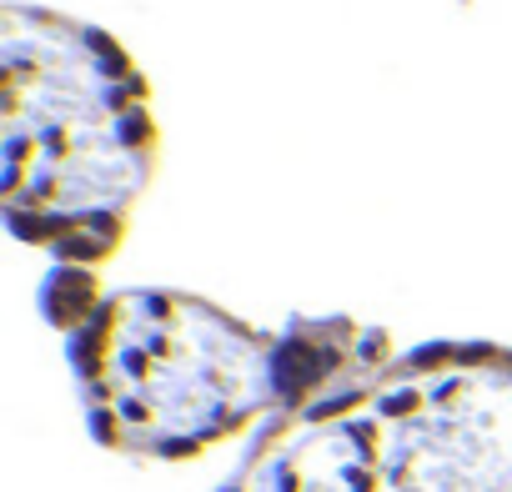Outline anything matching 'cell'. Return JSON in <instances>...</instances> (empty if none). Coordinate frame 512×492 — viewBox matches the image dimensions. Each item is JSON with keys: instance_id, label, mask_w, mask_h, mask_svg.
<instances>
[{"instance_id": "1", "label": "cell", "mask_w": 512, "mask_h": 492, "mask_svg": "<svg viewBox=\"0 0 512 492\" xmlns=\"http://www.w3.org/2000/svg\"><path fill=\"white\" fill-rule=\"evenodd\" d=\"M377 342L387 332L352 317H292L282 332H262L191 292L121 287L66 337V357L101 447L186 462L302 407Z\"/></svg>"}, {"instance_id": "2", "label": "cell", "mask_w": 512, "mask_h": 492, "mask_svg": "<svg viewBox=\"0 0 512 492\" xmlns=\"http://www.w3.org/2000/svg\"><path fill=\"white\" fill-rule=\"evenodd\" d=\"M161 166L151 86L101 26L0 6V211L56 267L121 252L131 206Z\"/></svg>"}, {"instance_id": "3", "label": "cell", "mask_w": 512, "mask_h": 492, "mask_svg": "<svg viewBox=\"0 0 512 492\" xmlns=\"http://www.w3.org/2000/svg\"><path fill=\"white\" fill-rule=\"evenodd\" d=\"M221 492H512V347L387 337L272 417Z\"/></svg>"}, {"instance_id": "4", "label": "cell", "mask_w": 512, "mask_h": 492, "mask_svg": "<svg viewBox=\"0 0 512 492\" xmlns=\"http://www.w3.org/2000/svg\"><path fill=\"white\" fill-rule=\"evenodd\" d=\"M101 282L91 267H51L46 282H41V317L56 327V332H76L86 322V312L101 302Z\"/></svg>"}]
</instances>
